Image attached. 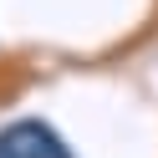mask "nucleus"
<instances>
[{
  "label": "nucleus",
  "mask_w": 158,
  "mask_h": 158,
  "mask_svg": "<svg viewBox=\"0 0 158 158\" xmlns=\"http://www.w3.org/2000/svg\"><path fill=\"white\" fill-rule=\"evenodd\" d=\"M0 158H77L66 138L41 117H15L0 127Z\"/></svg>",
  "instance_id": "f257e3e1"
}]
</instances>
